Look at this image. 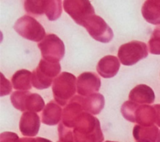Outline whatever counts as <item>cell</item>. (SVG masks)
<instances>
[{
    "label": "cell",
    "mask_w": 160,
    "mask_h": 142,
    "mask_svg": "<svg viewBox=\"0 0 160 142\" xmlns=\"http://www.w3.org/2000/svg\"><path fill=\"white\" fill-rule=\"evenodd\" d=\"M77 97L82 105L84 111L89 114L95 116L99 114L104 108L105 97L101 94L96 93L87 97L77 95Z\"/></svg>",
    "instance_id": "obj_13"
},
{
    "label": "cell",
    "mask_w": 160,
    "mask_h": 142,
    "mask_svg": "<svg viewBox=\"0 0 160 142\" xmlns=\"http://www.w3.org/2000/svg\"><path fill=\"white\" fill-rule=\"evenodd\" d=\"M147 45L141 41H131L119 48L118 57L123 65L131 66L148 57Z\"/></svg>",
    "instance_id": "obj_6"
},
{
    "label": "cell",
    "mask_w": 160,
    "mask_h": 142,
    "mask_svg": "<svg viewBox=\"0 0 160 142\" xmlns=\"http://www.w3.org/2000/svg\"><path fill=\"white\" fill-rule=\"evenodd\" d=\"M84 28L96 41L103 43L109 42L113 39V31L106 21L98 15H92L84 22Z\"/></svg>",
    "instance_id": "obj_9"
},
{
    "label": "cell",
    "mask_w": 160,
    "mask_h": 142,
    "mask_svg": "<svg viewBox=\"0 0 160 142\" xmlns=\"http://www.w3.org/2000/svg\"><path fill=\"white\" fill-rule=\"evenodd\" d=\"M135 121L138 125L143 127L154 126L156 123V109L154 106L148 105H139L136 110Z\"/></svg>",
    "instance_id": "obj_19"
},
{
    "label": "cell",
    "mask_w": 160,
    "mask_h": 142,
    "mask_svg": "<svg viewBox=\"0 0 160 142\" xmlns=\"http://www.w3.org/2000/svg\"><path fill=\"white\" fill-rule=\"evenodd\" d=\"M139 105L135 102L131 101L124 102L121 107V113L123 118L129 122L136 123L135 113Z\"/></svg>",
    "instance_id": "obj_23"
},
{
    "label": "cell",
    "mask_w": 160,
    "mask_h": 142,
    "mask_svg": "<svg viewBox=\"0 0 160 142\" xmlns=\"http://www.w3.org/2000/svg\"><path fill=\"white\" fill-rule=\"evenodd\" d=\"M43 59L50 62L60 61L65 55V46L63 42L55 34H49L38 45Z\"/></svg>",
    "instance_id": "obj_7"
},
{
    "label": "cell",
    "mask_w": 160,
    "mask_h": 142,
    "mask_svg": "<svg viewBox=\"0 0 160 142\" xmlns=\"http://www.w3.org/2000/svg\"><path fill=\"white\" fill-rule=\"evenodd\" d=\"M41 126L40 117L32 112H25L20 118L19 127L22 135L24 137H35L38 134Z\"/></svg>",
    "instance_id": "obj_12"
},
{
    "label": "cell",
    "mask_w": 160,
    "mask_h": 142,
    "mask_svg": "<svg viewBox=\"0 0 160 142\" xmlns=\"http://www.w3.org/2000/svg\"><path fill=\"white\" fill-rule=\"evenodd\" d=\"M101 87L100 78L94 72H84L78 76L77 90L78 94L82 97L96 94Z\"/></svg>",
    "instance_id": "obj_10"
},
{
    "label": "cell",
    "mask_w": 160,
    "mask_h": 142,
    "mask_svg": "<svg viewBox=\"0 0 160 142\" xmlns=\"http://www.w3.org/2000/svg\"><path fill=\"white\" fill-rule=\"evenodd\" d=\"M84 112H85L84 111L82 105L77 96H74L62 110V123L68 128L73 129Z\"/></svg>",
    "instance_id": "obj_11"
},
{
    "label": "cell",
    "mask_w": 160,
    "mask_h": 142,
    "mask_svg": "<svg viewBox=\"0 0 160 142\" xmlns=\"http://www.w3.org/2000/svg\"><path fill=\"white\" fill-rule=\"evenodd\" d=\"M156 142H160V130L159 132V135H158V138H157V141Z\"/></svg>",
    "instance_id": "obj_31"
},
{
    "label": "cell",
    "mask_w": 160,
    "mask_h": 142,
    "mask_svg": "<svg viewBox=\"0 0 160 142\" xmlns=\"http://www.w3.org/2000/svg\"><path fill=\"white\" fill-rule=\"evenodd\" d=\"M142 14L148 23L160 25V1H145L142 6Z\"/></svg>",
    "instance_id": "obj_18"
},
{
    "label": "cell",
    "mask_w": 160,
    "mask_h": 142,
    "mask_svg": "<svg viewBox=\"0 0 160 142\" xmlns=\"http://www.w3.org/2000/svg\"><path fill=\"white\" fill-rule=\"evenodd\" d=\"M156 109V123L158 127H160V104L153 105Z\"/></svg>",
    "instance_id": "obj_28"
},
{
    "label": "cell",
    "mask_w": 160,
    "mask_h": 142,
    "mask_svg": "<svg viewBox=\"0 0 160 142\" xmlns=\"http://www.w3.org/2000/svg\"><path fill=\"white\" fill-rule=\"evenodd\" d=\"M62 2L60 0H46L45 14L49 20H56L60 17L62 14Z\"/></svg>",
    "instance_id": "obj_21"
},
{
    "label": "cell",
    "mask_w": 160,
    "mask_h": 142,
    "mask_svg": "<svg viewBox=\"0 0 160 142\" xmlns=\"http://www.w3.org/2000/svg\"><path fill=\"white\" fill-rule=\"evenodd\" d=\"M59 141L62 142H74L73 129H70L63 125L62 122L59 123Z\"/></svg>",
    "instance_id": "obj_25"
},
{
    "label": "cell",
    "mask_w": 160,
    "mask_h": 142,
    "mask_svg": "<svg viewBox=\"0 0 160 142\" xmlns=\"http://www.w3.org/2000/svg\"><path fill=\"white\" fill-rule=\"evenodd\" d=\"M62 110L56 101H51L45 105L42 113V122L48 126H56L62 119Z\"/></svg>",
    "instance_id": "obj_16"
},
{
    "label": "cell",
    "mask_w": 160,
    "mask_h": 142,
    "mask_svg": "<svg viewBox=\"0 0 160 142\" xmlns=\"http://www.w3.org/2000/svg\"><path fill=\"white\" fill-rule=\"evenodd\" d=\"M63 8L68 15L78 25L83 27L84 22L92 15H95V9L90 1L86 0H65Z\"/></svg>",
    "instance_id": "obj_8"
},
{
    "label": "cell",
    "mask_w": 160,
    "mask_h": 142,
    "mask_svg": "<svg viewBox=\"0 0 160 142\" xmlns=\"http://www.w3.org/2000/svg\"><path fill=\"white\" fill-rule=\"evenodd\" d=\"M74 142H102L104 141L99 120L92 114L84 112L73 129Z\"/></svg>",
    "instance_id": "obj_1"
},
{
    "label": "cell",
    "mask_w": 160,
    "mask_h": 142,
    "mask_svg": "<svg viewBox=\"0 0 160 142\" xmlns=\"http://www.w3.org/2000/svg\"><path fill=\"white\" fill-rule=\"evenodd\" d=\"M1 97L8 95L12 91V85L8 79L4 77L2 73H1Z\"/></svg>",
    "instance_id": "obj_26"
},
{
    "label": "cell",
    "mask_w": 160,
    "mask_h": 142,
    "mask_svg": "<svg viewBox=\"0 0 160 142\" xmlns=\"http://www.w3.org/2000/svg\"><path fill=\"white\" fill-rule=\"evenodd\" d=\"M105 142H118V141H105Z\"/></svg>",
    "instance_id": "obj_32"
},
{
    "label": "cell",
    "mask_w": 160,
    "mask_h": 142,
    "mask_svg": "<svg viewBox=\"0 0 160 142\" xmlns=\"http://www.w3.org/2000/svg\"><path fill=\"white\" fill-rule=\"evenodd\" d=\"M60 72L59 62H50L42 58L32 72V85L38 90L48 89L53 83V78L59 75Z\"/></svg>",
    "instance_id": "obj_3"
},
{
    "label": "cell",
    "mask_w": 160,
    "mask_h": 142,
    "mask_svg": "<svg viewBox=\"0 0 160 142\" xmlns=\"http://www.w3.org/2000/svg\"><path fill=\"white\" fill-rule=\"evenodd\" d=\"M14 29L20 36L33 42H40L46 36L43 26L29 15L19 18L14 25Z\"/></svg>",
    "instance_id": "obj_5"
},
{
    "label": "cell",
    "mask_w": 160,
    "mask_h": 142,
    "mask_svg": "<svg viewBox=\"0 0 160 142\" xmlns=\"http://www.w3.org/2000/svg\"><path fill=\"white\" fill-rule=\"evenodd\" d=\"M156 96L153 90L145 84H140L135 87L129 94V101L142 105H151L155 101Z\"/></svg>",
    "instance_id": "obj_15"
},
{
    "label": "cell",
    "mask_w": 160,
    "mask_h": 142,
    "mask_svg": "<svg viewBox=\"0 0 160 142\" xmlns=\"http://www.w3.org/2000/svg\"><path fill=\"white\" fill-rule=\"evenodd\" d=\"M11 103L16 109L25 112H39L45 108V101L38 94L29 91H15L10 96Z\"/></svg>",
    "instance_id": "obj_4"
},
{
    "label": "cell",
    "mask_w": 160,
    "mask_h": 142,
    "mask_svg": "<svg viewBox=\"0 0 160 142\" xmlns=\"http://www.w3.org/2000/svg\"><path fill=\"white\" fill-rule=\"evenodd\" d=\"M17 142H38V141L37 138H20Z\"/></svg>",
    "instance_id": "obj_29"
},
{
    "label": "cell",
    "mask_w": 160,
    "mask_h": 142,
    "mask_svg": "<svg viewBox=\"0 0 160 142\" xmlns=\"http://www.w3.org/2000/svg\"><path fill=\"white\" fill-rule=\"evenodd\" d=\"M12 85L18 91L29 90L32 86V73L25 69L17 71L12 77Z\"/></svg>",
    "instance_id": "obj_20"
},
{
    "label": "cell",
    "mask_w": 160,
    "mask_h": 142,
    "mask_svg": "<svg viewBox=\"0 0 160 142\" xmlns=\"http://www.w3.org/2000/svg\"><path fill=\"white\" fill-rule=\"evenodd\" d=\"M120 68L119 58L112 55H107L102 58L97 64V72L102 78L110 79L117 75Z\"/></svg>",
    "instance_id": "obj_14"
},
{
    "label": "cell",
    "mask_w": 160,
    "mask_h": 142,
    "mask_svg": "<svg viewBox=\"0 0 160 142\" xmlns=\"http://www.w3.org/2000/svg\"><path fill=\"white\" fill-rule=\"evenodd\" d=\"M20 138L12 132H3L0 134V142H17Z\"/></svg>",
    "instance_id": "obj_27"
},
{
    "label": "cell",
    "mask_w": 160,
    "mask_h": 142,
    "mask_svg": "<svg viewBox=\"0 0 160 142\" xmlns=\"http://www.w3.org/2000/svg\"><path fill=\"white\" fill-rule=\"evenodd\" d=\"M75 75L69 72H62L54 79L52 83L53 97L60 106H66L74 97L77 90Z\"/></svg>",
    "instance_id": "obj_2"
},
{
    "label": "cell",
    "mask_w": 160,
    "mask_h": 142,
    "mask_svg": "<svg viewBox=\"0 0 160 142\" xmlns=\"http://www.w3.org/2000/svg\"><path fill=\"white\" fill-rule=\"evenodd\" d=\"M148 47L152 54L160 55V25L153 30L151 39L148 41Z\"/></svg>",
    "instance_id": "obj_24"
},
{
    "label": "cell",
    "mask_w": 160,
    "mask_h": 142,
    "mask_svg": "<svg viewBox=\"0 0 160 142\" xmlns=\"http://www.w3.org/2000/svg\"><path fill=\"white\" fill-rule=\"evenodd\" d=\"M37 139L38 142H52V141H49V140L45 139V138H37Z\"/></svg>",
    "instance_id": "obj_30"
},
{
    "label": "cell",
    "mask_w": 160,
    "mask_h": 142,
    "mask_svg": "<svg viewBox=\"0 0 160 142\" xmlns=\"http://www.w3.org/2000/svg\"><path fill=\"white\" fill-rule=\"evenodd\" d=\"M159 132V128L155 125L143 127L137 124L133 129V136L137 142H156Z\"/></svg>",
    "instance_id": "obj_17"
},
{
    "label": "cell",
    "mask_w": 160,
    "mask_h": 142,
    "mask_svg": "<svg viewBox=\"0 0 160 142\" xmlns=\"http://www.w3.org/2000/svg\"><path fill=\"white\" fill-rule=\"evenodd\" d=\"M58 142H62V141H59Z\"/></svg>",
    "instance_id": "obj_33"
},
{
    "label": "cell",
    "mask_w": 160,
    "mask_h": 142,
    "mask_svg": "<svg viewBox=\"0 0 160 142\" xmlns=\"http://www.w3.org/2000/svg\"><path fill=\"white\" fill-rule=\"evenodd\" d=\"M46 0H27L24 2V9L33 16H41L45 14Z\"/></svg>",
    "instance_id": "obj_22"
}]
</instances>
